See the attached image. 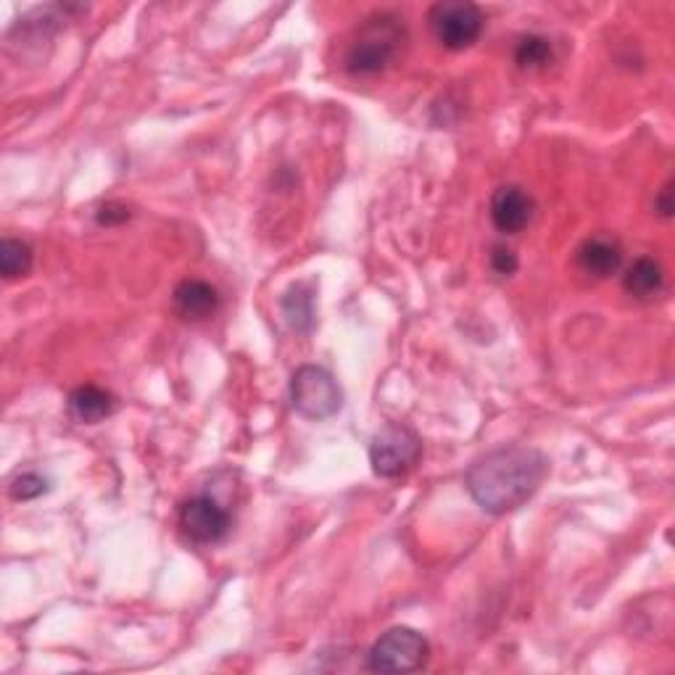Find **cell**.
<instances>
[{"instance_id": "cell-1", "label": "cell", "mask_w": 675, "mask_h": 675, "mask_svg": "<svg viewBox=\"0 0 675 675\" xmlns=\"http://www.w3.org/2000/svg\"><path fill=\"white\" fill-rule=\"evenodd\" d=\"M549 472V459L533 446H501L467 470L465 486L484 512L509 515L530 501Z\"/></svg>"}, {"instance_id": "cell-2", "label": "cell", "mask_w": 675, "mask_h": 675, "mask_svg": "<svg viewBox=\"0 0 675 675\" xmlns=\"http://www.w3.org/2000/svg\"><path fill=\"white\" fill-rule=\"evenodd\" d=\"M430 660V642L415 629L385 631L375 644L370 646L364 667L372 673H415L423 671Z\"/></svg>"}, {"instance_id": "cell-3", "label": "cell", "mask_w": 675, "mask_h": 675, "mask_svg": "<svg viewBox=\"0 0 675 675\" xmlns=\"http://www.w3.org/2000/svg\"><path fill=\"white\" fill-rule=\"evenodd\" d=\"M291 404L301 417L320 423L341 412L343 391L325 367L304 364L291 377Z\"/></svg>"}, {"instance_id": "cell-4", "label": "cell", "mask_w": 675, "mask_h": 675, "mask_svg": "<svg viewBox=\"0 0 675 675\" xmlns=\"http://www.w3.org/2000/svg\"><path fill=\"white\" fill-rule=\"evenodd\" d=\"M423 454L417 433L402 423H388L375 433L370 444V465L377 478L394 480L415 470Z\"/></svg>"}, {"instance_id": "cell-5", "label": "cell", "mask_w": 675, "mask_h": 675, "mask_svg": "<svg viewBox=\"0 0 675 675\" xmlns=\"http://www.w3.org/2000/svg\"><path fill=\"white\" fill-rule=\"evenodd\" d=\"M402 43V30L394 19L381 17L367 24L360 38L354 40L346 53V69L351 74H377L396 56V48Z\"/></svg>"}, {"instance_id": "cell-6", "label": "cell", "mask_w": 675, "mask_h": 675, "mask_svg": "<svg viewBox=\"0 0 675 675\" xmlns=\"http://www.w3.org/2000/svg\"><path fill=\"white\" fill-rule=\"evenodd\" d=\"M430 30L436 40L449 51H465L484 32V11L475 3H465V0H446V3H436L430 9Z\"/></svg>"}, {"instance_id": "cell-7", "label": "cell", "mask_w": 675, "mask_h": 675, "mask_svg": "<svg viewBox=\"0 0 675 675\" xmlns=\"http://www.w3.org/2000/svg\"><path fill=\"white\" fill-rule=\"evenodd\" d=\"M177 522H180L185 539L201 543V547L219 543L230 533V512H227L217 499H211V496L206 494L190 496L180 507V518H177Z\"/></svg>"}, {"instance_id": "cell-8", "label": "cell", "mask_w": 675, "mask_h": 675, "mask_svg": "<svg viewBox=\"0 0 675 675\" xmlns=\"http://www.w3.org/2000/svg\"><path fill=\"white\" fill-rule=\"evenodd\" d=\"M536 201L520 185H501L491 196V222L505 236H518L533 219Z\"/></svg>"}, {"instance_id": "cell-9", "label": "cell", "mask_w": 675, "mask_h": 675, "mask_svg": "<svg viewBox=\"0 0 675 675\" xmlns=\"http://www.w3.org/2000/svg\"><path fill=\"white\" fill-rule=\"evenodd\" d=\"M623 264V248L612 236H591L578 248V267L591 278H610Z\"/></svg>"}, {"instance_id": "cell-10", "label": "cell", "mask_w": 675, "mask_h": 675, "mask_svg": "<svg viewBox=\"0 0 675 675\" xmlns=\"http://www.w3.org/2000/svg\"><path fill=\"white\" fill-rule=\"evenodd\" d=\"M282 316H285L288 328L295 330V333H312L314 320H316V291L314 282L301 280L293 282L280 299Z\"/></svg>"}, {"instance_id": "cell-11", "label": "cell", "mask_w": 675, "mask_h": 675, "mask_svg": "<svg viewBox=\"0 0 675 675\" xmlns=\"http://www.w3.org/2000/svg\"><path fill=\"white\" fill-rule=\"evenodd\" d=\"M175 309L185 320H206L219 309V291L204 280H183L172 293Z\"/></svg>"}, {"instance_id": "cell-12", "label": "cell", "mask_w": 675, "mask_h": 675, "mask_svg": "<svg viewBox=\"0 0 675 675\" xmlns=\"http://www.w3.org/2000/svg\"><path fill=\"white\" fill-rule=\"evenodd\" d=\"M69 415H72L82 425L103 423L116 412V398L108 391L98 388V385H80L69 394Z\"/></svg>"}, {"instance_id": "cell-13", "label": "cell", "mask_w": 675, "mask_h": 675, "mask_svg": "<svg viewBox=\"0 0 675 675\" xmlns=\"http://www.w3.org/2000/svg\"><path fill=\"white\" fill-rule=\"evenodd\" d=\"M665 270L657 259L642 257L636 259L623 274V288L636 299H652L663 291Z\"/></svg>"}, {"instance_id": "cell-14", "label": "cell", "mask_w": 675, "mask_h": 675, "mask_svg": "<svg viewBox=\"0 0 675 675\" xmlns=\"http://www.w3.org/2000/svg\"><path fill=\"white\" fill-rule=\"evenodd\" d=\"M32 270V248L24 240L3 238L0 243V272L6 280L24 278Z\"/></svg>"}, {"instance_id": "cell-15", "label": "cell", "mask_w": 675, "mask_h": 675, "mask_svg": "<svg viewBox=\"0 0 675 675\" xmlns=\"http://www.w3.org/2000/svg\"><path fill=\"white\" fill-rule=\"evenodd\" d=\"M515 61L520 69H541L552 61V43L541 34H526L515 48Z\"/></svg>"}, {"instance_id": "cell-16", "label": "cell", "mask_w": 675, "mask_h": 675, "mask_svg": "<svg viewBox=\"0 0 675 675\" xmlns=\"http://www.w3.org/2000/svg\"><path fill=\"white\" fill-rule=\"evenodd\" d=\"M9 491H11V499L30 501V499H38L40 494H45L48 484H45L43 475H38V472H19L17 478L11 480Z\"/></svg>"}, {"instance_id": "cell-17", "label": "cell", "mask_w": 675, "mask_h": 675, "mask_svg": "<svg viewBox=\"0 0 675 675\" xmlns=\"http://www.w3.org/2000/svg\"><path fill=\"white\" fill-rule=\"evenodd\" d=\"M491 270L501 278H509L515 270H518V257H515L512 248L507 246H494L491 248Z\"/></svg>"}, {"instance_id": "cell-18", "label": "cell", "mask_w": 675, "mask_h": 675, "mask_svg": "<svg viewBox=\"0 0 675 675\" xmlns=\"http://www.w3.org/2000/svg\"><path fill=\"white\" fill-rule=\"evenodd\" d=\"M95 219H98V225H106V227L122 225V222H127V219H129V209L124 204L108 201V204L101 206L98 215H95Z\"/></svg>"}, {"instance_id": "cell-19", "label": "cell", "mask_w": 675, "mask_h": 675, "mask_svg": "<svg viewBox=\"0 0 675 675\" xmlns=\"http://www.w3.org/2000/svg\"><path fill=\"white\" fill-rule=\"evenodd\" d=\"M654 211H657L660 217L671 219L673 211H675V204H673V183H667L663 190H660L657 201H654Z\"/></svg>"}]
</instances>
